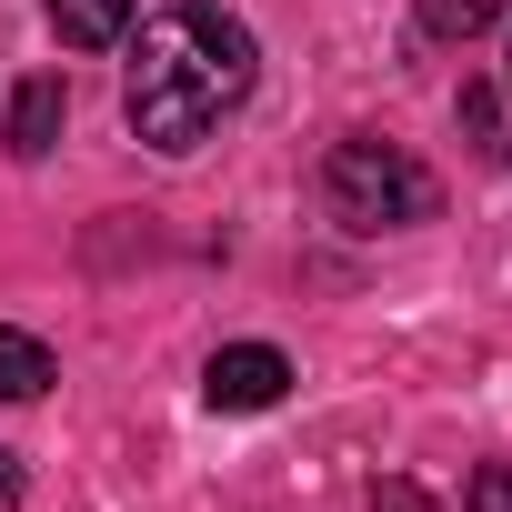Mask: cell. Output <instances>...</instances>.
Wrapping results in <instances>:
<instances>
[{
  "label": "cell",
  "mask_w": 512,
  "mask_h": 512,
  "mask_svg": "<svg viewBox=\"0 0 512 512\" xmlns=\"http://www.w3.org/2000/svg\"><path fill=\"white\" fill-rule=\"evenodd\" d=\"M322 201H332L342 231H412V221L442 211V181H432L412 151L352 131V141H332V161H322Z\"/></svg>",
  "instance_id": "obj_2"
},
{
  "label": "cell",
  "mask_w": 512,
  "mask_h": 512,
  "mask_svg": "<svg viewBox=\"0 0 512 512\" xmlns=\"http://www.w3.org/2000/svg\"><path fill=\"white\" fill-rule=\"evenodd\" d=\"M492 121H502V101L472 81V91H462V131H472V141H492Z\"/></svg>",
  "instance_id": "obj_10"
},
{
  "label": "cell",
  "mask_w": 512,
  "mask_h": 512,
  "mask_svg": "<svg viewBox=\"0 0 512 512\" xmlns=\"http://www.w3.org/2000/svg\"><path fill=\"white\" fill-rule=\"evenodd\" d=\"M282 392H292V362H282L272 342H221L211 372H201V402H211V412H272Z\"/></svg>",
  "instance_id": "obj_3"
},
{
  "label": "cell",
  "mask_w": 512,
  "mask_h": 512,
  "mask_svg": "<svg viewBox=\"0 0 512 512\" xmlns=\"http://www.w3.org/2000/svg\"><path fill=\"white\" fill-rule=\"evenodd\" d=\"M0 512H21V452H0Z\"/></svg>",
  "instance_id": "obj_11"
},
{
  "label": "cell",
  "mask_w": 512,
  "mask_h": 512,
  "mask_svg": "<svg viewBox=\"0 0 512 512\" xmlns=\"http://www.w3.org/2000/svg\"><path fill=\"white\" fill-rule=\"evenodd\" d=\"M462 512H512V462H482L462 482Z\"/></svg>",
  "instance_id": "obj_8"
},
{
  "label": "cell",
  "mask_w": 512,
  "mask_h": 512,
  "mask_svg": "<svg viewBox=\"0 0 512 512\" xmlns=\"http://www.w3.org/2000/svg\"><path fill=\"white\" fill-rule=\"evenodd\" d=\"M51 382H61L51 342H41V332H11V322H0V402H41Z\"/></svg>",
  "instance_id": "obj_5"
},
{
  "label": "cell",
  "mask_w": 512,
  "mask_h": 512,
  "mask_svg": "<svg viewBox=\"0 0 512 512\" xmlns=\"http://www.w3.org/2000/svg\"><path fill=\"white\" fill-rule=\"evenodd\" d=\"M61 111H71V91H61V71H41V81H21V91H11V151H21V161H41V151L61 141Z\"/></svg>",
  "instance_id": "obj_4"
},
{
  "label": "cell",
  "mask_w": 512,
  "mask_h": 512,
  "mask_svg": "<svg viewBox=\"0 0 512 512\" xmlns=\"http://www.w3.org/2000/svg\"><path fill=\"white\" fill-rule=\"evenodd\" d=\"M502 21V0H422V31L432 41H482Z\"/></svg>",
  "instance_id": "obj_7"
},
{
  "label": "cell",
  "mask_w": 512,
  "mask_h": 512,
  "mask_svg": "<svg viewBox=\"0 0 512 512\" xmlns=\"http://www.w3.org/2000/svg\"><path fill=\"white\" fill-rule=\"evenodd\" d=\"M502 81H512V61H502Z\"/></svg>",
  "instance_id": "obj_12"
},
{
  "label": "cell",
  "mask_w": 512,
  "mask_h": 512,
  "mask_svg": "<svg viewBox=\"0 0 512 512\" xmlns=\"http://www.w3.org/2000/svg\"><path fill=\"white\" fill-rule=\"evenodd\" d=\"M251 81H262V41H251V21L211 11V0H171V11L141 21L131 41V81H121V121L151 141V151H201L221 131V111L251 101Z\"/></svg>",
  "instance_id": "obj_1"
},
{
  "label": "cell",
  "mask_w": 512,
  "mask_h": 512,
  "mask_svg": "<svg viewBox=\"0 0 512 512\" xmlns=\"http://www.w3.org/2000/svg\"><path fill=\"white\" fill-rule=\"evenodd\" d=\"M362 512H442V502H432L422 482H402V472H392V482H372V502H362Z\"/></svg>",
  "instance_id": "obj_9"
},
{
  "label": "cell",
  "mask_w": 512,
  "mask_h": 512,
  "mask_svg": "<svg viewBox=\"0 0 512 512\" xmlns=\"http://www.w3.org/2000/svg\"><path fill=\"white\" fill-rule=\"evenodd\" d=\"M51 31H61L71 51H111V41L131 31V0H51Z\"/></svg>",
  "instance_id": "obj_6"
}]
</instances>
